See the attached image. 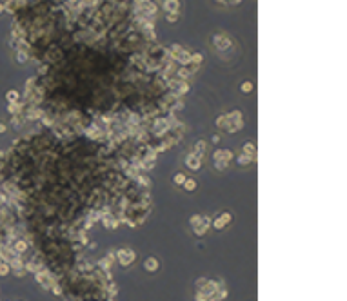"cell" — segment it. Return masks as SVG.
<instances>
[{
  "mask_svg": "<svg viewBox=\"0 0 347 301\" xmlns=\"http://www.w3.org/2000/svg\"><path fill=\"white\" fill-rule=\"evenodd\" d=\"M182 185H184L185 191H194V189H196V181H194L193 178H185V181H184Z\"/></svg>",
  "mask_w": 347,
  "mask_h": 301,
  "instance_id": "6",
  "label": "cell"
},
{
  "mask_svg": "<svg viewBox=\"0 0 347 301\" xmlns=\"http://www.w3.org/2000/svg\"><path fill=\"white\" fill-rule=\"evenodd\" d=\"M229 221H231V212H224L222 216H218L216 220L213 221V227L214 229H224Z\"/></svg>",
  "mask_w": 347,
  "mask_h": 301,
  "instance_id": "2",
  "label": "cell"
},
{
  "mask_svg": "<svg viewBox=\"0 0 347 301\" xmlns=\"http://www.w3.org/2000/svg\"><path fill=\"white\" fill-rule=\"evenodd\" d=\"M118 258H120V263L126 267V265H129L131 261H135V252H133V250H120V252H118Z\"/></svg>",
  "mask_w": 347,
  "mask_h": 301,
  "instance_id": "4",
  "label": "cell"
},
{
  "mask_svg": "<svg viewBox=\"0 0 347 301\" xmlns=\"http://www.w3.org/2000/svg\"><path fill=\"white\" fill-rule=\"evenodd\" d=\"M6 98H7V100L11 102V103H15V102L18 100V93H17V91H9V93H7V96H6Z\"/></svg>",
  "mask_w": 347,
  "mask_h": 301,
  "instance_id": "7",
  "label": "cell"
},
{
  "mask_svg": "<svg viewBox=\"0 0 347 301\" xmlns=\"http://www.w3.org/2000/svg\"><path fill=\"white\" fill-rule=\"evenodd\" d=\"M233 158V152H229V151H218L216 154H214V161L218 163L220 161V165L218 167H225V163Z\"/></svg>",
  "mask_w": 347,
  "mask_h": 301,
  "instance_id": "1",
  "label": "cell"
},
{
  "mask_svg": "<svg viewBox=\"0 0 347 301\" xmlns=\"http://www.w3.org/2000/svg\"><path fill=\"white\" fill-rule=\"evenodd\" d=\"M2 11H4V6H2V4H0V13H2Z\"/></svg>",
  "mask_w": 347,
  "mask_h": 301,
  "instance_id": "14",
  "label": "cell"
},
{
  "mask_svg": "<svg viewBox=\"0 0 347 301\" xmlns=\"http://www.w3.org/2000/svg\"><path fill=\"white\" fill-rule=\"evenodd\" d=\"M231 2H234V4H240V2H242V0H231Z\"/></svg>",
  "mask_w": 347,
  "mask_h": 301,
  "instance_id": "13",
  "label": "cell"
},
{
  "mask_svg": "<svg viewBox=\"0 0 347 301\" xmlns=\"http://www.w3.org/2000/svg\"><path fill=\"white\" fill-rule=\"evenodd\" d=\"M4 131H6V125H4V123H0V133H4Z\"/></svg>",
  "mask_w": 347,
  "mask_h": 301,
  "instance_id": "12",
  "label": "cell"
},
{
  "mask_svg": "<svg viewBox=\"0 0 347 301\" xmlns=\"http://www.w3.org/2000/svg\"><path fill=\"white\" fill-rule=\"evenodd\" d=\"M9 272V268H7V265L6 263H0V276H6Z\"/></svg>",
  "mask_w": 347,
  "mask_h": 301,
  "instance_id": "10",
  "label": "cell"
},
{
  "mask_svg": "<svg viewBox=\"0 0 347 301\" xmlns=\"http://www.w3.org/2000/svg\"><path fill=\"white\" fill-rule=\"evenodd\" d=\"M173 180H174V183H176V185H182V183L185 181V174L178 172V174H174V178H173Z\"/></svg>",
  "mask_w": 347,
  "mask_h": 301,
  "instance_id": "8",
  "label": "cell"
},
{
  "mask_svg": "<svg viewBox=\"0 0 347 301\" xmlns=\"http://www.w3.org/2000/svg\"><path fill=\"white\" fill-rule=\"evenodd\" d=\"M200 161H202V156L196 154V152H191V154L187 156V167L193 169V171H198V169H200Z\"/></svg>",
  "mask_w": 347,
  "mask_h": 301,
  "instance_id": "3",
  "label": "cell"
},
{
  "mask_svg": "<svg viewBox=\"0 0 347 301\" xmlns=\"http://www.w3.org/2000/svg\"><path fill=\"white\" fill-rule=\"evenodd\" d=\"M17 250H20V252L26 250V243H24V241H18V243H17Z\"/></svg>",
  "mask_w": 347,
  "mask_h": 301,
  "instance_id": "11",
  "label": "cell"
},
{
  "mask_svg": "<svg viewBox=\"0 0 347 301\" xmlns=\"http://www.w3.org/2000/svg\"><path fill=\"white\" fill-rule=\"evenodd\" d=\"M144 267H146V270H149V272H154V270L158 268V261L154 260V258H147V260L144 261Z\"/></svg>",
  "mask_w": 347,
  "mask_h": 301,
  "instance_id": "5",
  "label": "cell"
},
{
  "mask_svg": "<svg viewBox=\"0 0 347 301\" xmlns=\"http://www.w3.org/2000/svg\"><path fill=\"white\" fill-rule=\"evenodd\" d=\"M251 89H253V83H251V82H244V83H242V91H244V93H249Z\"/></svg>",
  "mask_w": 347,
  "mask_h": 301,
  "instance_id": "9",
  "label": "cell"
}]
</instances>
